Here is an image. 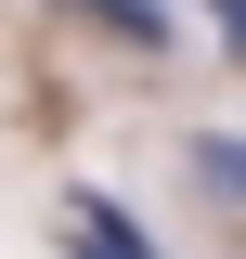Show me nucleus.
Here are the masks:
<instances>
[{
  "mask_svg": "<svg viewBox=\"0 0 246 259\" xmlns=\"http://www.w3.org/2000/svg\"><path fill=\"white\" fill-rule=\"evenodd\" d=\"M65 233H78V259H155L130 233V207H104V194H65Z\"/></svg>",
  "mask_w": 246,
  "mask_h": 259,
  "instance_id": "1",
  "label": "nucleus"
},
{
  "mask_svg": "<svg viewBox=\"0 0 246 259\" xmlns=\"http://www.w3.org/2000/svg\"><path fill=\"white\" fill-rule=\"evenodd\" d=\"M78 13H104L130 52H169V13H155V0H78Z\"/></svg>",
  "mask_w": 246,
  "mask_h": 259,
  "instance_id": "2",
  "label": "nucleus"
},
{
  "mask_svg": "<svg viewBox=\"0 0 246 259\" xmlns=\"http://www.w3.org/2000/svg\"><path fill=\"white\" fill-rule=\"evenodd\" d=\"M208 13H220V39H233V52H246V0H208Z\"/></svg>",
  "mask_w": 246,
  "mask_h": 259,
  "instance_id": "4",
  "label": "nucleus"
},
{
  "mask_svg": "<svg viewBox=\"0 0 246 259\" xmlns=\"http://www.w3.org/2000/svg\"><path fill=\"white\" fill-rule=\"evenodd\" d=\"M194 182H208V194H246V143H220V130H208V143H194Z\"/></svg>",
  "mask_w": 246,
  "mask_h": 259,
  "instance_id": "3",
  "label": "nucleus"
}]
</instances>
